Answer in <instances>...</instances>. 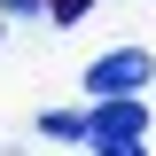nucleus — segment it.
Here are the masks:
<instances>
[{"label": "nucleus", "mask_w": 156, "mask_h": 156, "mask_svg": "<svg viewBox=\"0 0 156 156\" xmlns=\"http://www.w3.org/2000/svg\"><path fill=\"white\" fill-rule=\"evenodd\" d=\"M148 78H156V62L140 55V47H117V55L86 62V94H140Z\"/></svg>", "instance_id": "obj_1"}, {"label": "nucleus", "mask_w": 156, "mask_h": 156, "mask_svg": "<svg viewBox=\"0 0 156 156\" xmlns=\"http://www.w3.org/2000/svg\"><path fill=\"white\" fill-rule=\"evenodd\" d=\"M39 133L47 140H86V117L78 109H39Z\"/></svg>", "instance_id": "obj_2"}, {"label": "nucleus", "mask_w": 156, "mask_h": 156, "mask_svg": "<svg viewBox=\"0 0 156 156\" xmlns=\"http://www.w3.org/2000/svg\"><path fill=\"white\" fill-rule=\"evenodd\" d=\"M86 8H94V0H47V16H55V23H78Z\"/></svg>", "instance_id": "obj_3"}, {"label": "nucleus", "mask_w": 156, "mask_h": 156, "mask_svg": "<svg viewBox=\"0 0 156 156\" xmlns=\"http://www.w3.org/2000/svg\"><path fill=\"white\" fill-rule=\"evenodd\" d=\"M101 156H148V148H140V140H117V148H101Z\"/></svg>", "instance_id": "obj_4"}]
</instances>
